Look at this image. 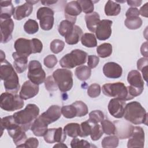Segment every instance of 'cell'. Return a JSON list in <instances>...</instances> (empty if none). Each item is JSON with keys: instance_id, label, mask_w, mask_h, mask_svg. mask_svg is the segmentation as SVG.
Listing matches in <instances>:
<instances>
[{"instance_id": "obj_7", "label": "cell", "mask_w": 148, "mask_h": 148, "mask_svg": "<svg viewBox=\"0 0 148 148\" xmlns=\"http://www.w3.org/2000/svg\"><path fill=\"white\" fill-rule=\"evenodd\" d=\"M53 77L61 92H66L72 88L73 83V74L70 70L57 69L53 72Z\"/></svg>"}, {"instance_id": "obj_59", "label": "cell", "mask_w": 148, "mask_h": 148, "mask_svg": "<svg viewBox=\"0 0 148 148\" xmlns=\"http://www.w3.org/2000/svg\"><path fill=\"white\" fill-rule=\"evenodd\" d=\"M53 147H67V146L65 145H64V143H62V142L57 143V145H55Z\"/></svg>"}, {"instance_id": "obj_31", "label": "cell", "mask_w": 148, "mask_h": 148, "mask_svg": "<svg viewBox=\"0 0 148 148\" xmlns=\"http://www.w3.org/2000/svg\"><path fill=\"white\" fill-rule=\"evenodd\" d=\"M74 24H75L68 20H62L58 25V30L59 34L65 38L72 31L75 25Z\"/></svg>"}, {"instance_id": "obj_19", "label": "cell", "mask_w": 148, "mask_h": 148, "mask_svg": "<svg viewBox=\"0 0 148 148\" xmlns=\"http://www.w3.org/2000/svg\"><path fill=\"white\" fill-rule=\"evenodd\" d=\"M39 92V86L30 80L25 82L20 91V97L23 100H27L34 97Z\"/></svg>"}, {"instance_id": "obj_5", "label": "cell", "mask_w": 148, "mask_h": 148, "mask_svg": "<svg viewBox=\"0 0 148 148\" xmlns=\"http://www.w3.org/2000/svg\"><path fill=\"white\" fill-rule=\"evenodd\" d=\"M102 90L103 94L109 97H114L125 101L132 99L129 95L127 87L122 82L105 84Z\"/></svg>"}, {"instance_id": "obj_45", "label": "cell", "mask_w": 148, "mask_h": 148, "mask_svg": "<svg viewBox=\"0 0 148 148\" xmlns=\"http://www.w3.org/2000/svg\"><path fill=\"white\" fill-rule=\"evenodd\" d=\"M91 127L92 123L88 120L82 122L80 124V133L79 136L84 138L90 135L91 131Z\"/></svg>"}, {"instance_id": "obj_23", "label": "cell", "mask_w": 148, "mask_h": 148, "mask_svg": "<svg viewBox=\"0 0 148 148\" xmlns=\"http://www.w3.org/2000/svg\"><path fill=\"white\" fill-rule=\"evenodd\" d=\"M48 124L39 116L32 123L31 130L35 136H43L47 131Z\"/></svg>"}, {"instance_id": "obj_18", "label": "cell", "mask_w": 148, "mask_h": 148, "mask_svg": "<svg viewBox=\"0 0 148 148\" xmlns=\"http://www.w3.org/2000/svg\"><path fill=\"white\" fill-rule=\"evenodd\" d=\"M82 11V8L77 1H71L65 5L64 9L65 17L66 20L75 24L77 16L79 15Z\"/></svg>"}, {"instance_id": "obj_17", "label": "cell", "mask_w": 148, "mask_h": 148, "mask_svg": "<svg viewBox=\"0 0 148 148\" xmlns=\"http://www.w3.org/2000/svg\"><path fill=\"white\" fill-rule=\"evenodd\" d=\"M14 47L16 52L20 56L28 57L32 53L31 39L18 38L15 41Z\"/></svg>"}, {"instance_id": "obj_28", "label": "cell", "mask_w": 148, "mask_h": 148, "mask_svg": "<svg viewBox=\"0 0 148 148\" xmlns=\"http://www.w3.org/2000/svg\"><path fill=\"white\" fill-rule=\"evenodd\" d=\"M19 126L15 121L13 115L4 117L1 119V127L2 130V134H3V130L6 129L8 132H10Z\"/></svg>"}, {"instance_id": "obj_29", "label": "cell", "mask_w": 148, "mask_h": 148, "mask_svg": "<svg viewBox=\"0 0 148 148\" xmlns=\"http://www.w3.org/2000/svg\"><path fill=\"white\" fill-rule=\"evenodd\" d=\"M105 13L108 16H117L121 12L120 4L112 1H108L105 6Z\"/></svg>"}, {"instance_id": "obj_21", "label": "cell", "mask_w": 148, "mask_h": 148, "mask_svg": "<svg viewBox=\"0 0 148 148\" xmlns=\"http://www.w3.org/2000/svg\"><path fill=\"white\" fill-rule=\"evenodd\" d=\"M104 75L110 79H117L121 76L123 69L121 66L114 62L106 63L103 67Z\"/></svg>"}, {"instance_id": "obj_6", "label": "cell", "mask_w": 148, "mask_h": 148, "mask_svg": "<svg viewBox=\"0 0 148 148\" xmlns=\"http://www.w3.org/2000/svg\"><path fill=\"white\" fill-rule=\"evenodd\" d=\"M0 106L2 109L13 112L21 109L24 105V101L20 95L9 92L1 94L0 97Z\"/></svg>"}, {"instance_id": "obj_57", "label": "cell", "mask_w": 148, "mask_h": 148, "mask_svg": "<svg viewBox=\"0 0 148 148\" xmlns=\"http://www.w3.org/2000/svg\"><path fill=\"white\" fill-rule=\"evenodd\" d=\"M127 2L129 6H131L132 8H135V7L139 6L141 5L142 1H127Z\"/></svg>"}, {"instance_id": "obj_49", "label": "cell", "mask_w": 148, "mask_h": 148, "mask_svg": "<svg viewBox=\"0 0 148 148\" xmlns=\"http://www.w3.org/2000/svg\"><path fill=\"white\" fill-rule=\"evenodd\" d=\"M45 86L49 91H56L58 89V86L56 84L53 76H49L45 80Z\"/></svg>"}, {"instance_id": "obj_16", "label": "cell", "mask_w": 148, "mask_h": 148, "mask_svg": "<svg viewBox=\"0 0 148 148\" xmlns=\"http://www.w3.org/2000/svg\"><path fill=\"white\" fill-rule=\"evenodd\" d=\"M112 21L109 20H102L100 21L95 32L98 39L105 40L109 38L112 34Z\"/></svg>"}, {"instance_id": "obj_39", "label": "cell", "mask_w": 148, "mask_h": 148, "mask_svg": "<svg viewBox=\"0 0 148 148\" xmlns=\"http://www.w3.org/2000/svg\"><path fill=\"white\" fill-rule=\"evenodd\" d=\"M61 114L66 119H72L77 116V112L75 107L72 105L63 106L61 108Z\"/></svg>"}, {"instance_id": "obj_12", "label": "cell", "mask_w": 148, "mask_h": 148, "mask_svg": "<svg viewBox=\"0 0 148 148\" xmlns=\"http://www.w3.org/2000/svg\"><path fill=\"white\" fill-rule=\"evenodd\" d=\"M145 143V132L140 127L134 126L132 134L128 140L127 147H143Z\"/></svg>"}, {"instance_id": "obj_3", "label": "cell", "mask_w": 148, "mask_h": 148, "mask_svg": "<svg viewBox=\"0 0 148 148\" xmlns=\"http://www.w3.org/2000/svg\"><path fill=\"white\" fill-rule=\"evenodd\" d=\"M123 116L127 121L134 124H147V113L139 102L133 101L126 104Z\"/></svg>"}, {"instance_id": "obj_42", "label": "cell", "mask_w": 148, "mask_h": 148, "mask_svg": "<svg viewBox=\"0 0 148 148\" xmlns=\"http://www.w3.org/2000/svg\"><path fill=\"white\" fill-rule=\"evenodd\" d=\"M101 127L103 132L107 135L115 134L116 127L113 123L111 122L109 120H103L101 122Z\"/></svg>"}, {"instance_id": "obj_30", "label": "cell", "mask_w": 148, "mask_h": 148, "mask_svg": "<svg viewBox=\"0 0 148 148\" xmlns=\"http://www.w3.org/2000/svg\"><path fill=\"white\" fill-rule=\"evenodd\" d=\"M64 131L67 135L72 138H76L80 133V125L76 123L67 124L64 128Z\"/></svg>"}, {"instance_id": "obj_40", "label": "cell", "mask_w": 148, "mask_h": 148, "mask_svg": "<svg viewBox=\"0 0 148 148\" xmlns=\"http://www.w3.org/2000/svg\"><path fill=\"white\" fill-rule=\"evenodd\" d=\"M72 105L75 107L77 112V117H83L88 113V107L87 105L81 101H76Z\"/></svg>"}, {"instance_id": "obj_4", "label": "cell", "mask_w": 148, "mask_h": 148, "mask_svg": "<svg viewBox=\"0 0 148 148\" xmlns=\"http://www.w3.org/2000/svg\"><path fill=\"white\" fill-rule=\"evenodd\" d=\"M87 53L80 49L73 50L60 60V65L64 68L72 69L86 63Z\"/></svg>"}, {"instance_id": "obj_61", "label": "cell", "mask_w": 148, "mask_h": 148, "mask_svg": "<svg viewBox=\"0 0 148 148\" xmlns=\"http://www.w3.org/2000/svg\"><path fill=\"white\" fill-rule=\"evenodd\" d=\"M25 2H28V3H30L31 5H34V4H35V3H37V2H38V1H26Z\"/></svg>"}, {"instance_id": "obj_10", "label": "cell", "mask_w": 148, "mask_h": 148, "mask_svg": "<svg viewBox=\"0 0 148 148\" xmlns=\"http://www.w3.org/2000/svg\"><path fill=\"white\" fill-rule=\"evenodd\" d=\"M54 11L47 7H41L36 12V17L39 20L41 28L49 31L53 28L54 24Z\"/></svg>"}, {"instance_id": "obj_44", "label": "cell", "mask_w": 148, "mask_h": 148, "mask_svg": "<svg viewBox=\"0 0 148 148\" xmlns=\"http://www.w3.org/2000/svg\"><path fill=\"white\" fill-rule=\"evenodd\" d=\"M78 3L80 5L82 10L86 13L89 14L93 12L94 10V3L91 0H79Z\"/></svg>"}, {"instance_id": "obj_46", "label": "cell", "mask_w": 148, "mask_h": 148, "mask_svg": "<svg viewBox=\"0 0 148 148\" xmlns=\"http://www.w3.org/2000/svg\"><path fill=\"white\" fill-rule=\"evenodd\" d=\"M71 146L72 148H80V147L90 148L93 146H92L91 143L87 140H85L83 139L80 140L78 138H73V139L71 142Z\"/></svg>"}, {"instance_id": "obj_56", "label": "cell", "mask_w": 148, "mask_h": 148, "mask_svg": "<svg viewBox=\"0 0 148 148\" xmlns=\"http://www.w3.org/2000/svg\"><path fill=\"white\" fill-rule=\"evenodd\" d=\"M147 5H148V3H146L140 9V10L139 11V14L143 16V17H147V14H148V13H147Z\"/></svg>"}, {"instance_id": "obj_48", "label": "cell", "mask_w": 148, "mask_h": 148, "mask_svg": "<svg viewBox=\"0 0 148 148\" xmlns=\"http://www.w3.org/2000/svg\"><path fill=\"white\" fill-rule=\"evenodd\" d=\"M101 86L97 83L91 84L87 89V94L91 98H96L101 94Z\"/></svg>"}, {"instance_id": "obj_2", "label": "cell", "mask_w": 148, "mask_h": 148, "mask_svg": "<svg viewBox=\"0 0 148 148\" xmlns=\"http://www.w3.org/2000/svg\"><path fill=\"white\" fill-rule=\"evenodd\" d=\"M39 109L37 105L33 103L28 104L24 109L17 112L13 114L16 123L24 131H28L32 123L38 117Z\"/></svg>"}, {"instance_id": "obj_34", "label": "cell", "mask_w": 148, "mask_h": 148, "mask_svg": "<svg viewBox=\"0 0 148 148\" xmlns=\"http://www.w3.org/2000/svg\"><path fill=\"white\" fill-rule=\"evenodd\" d=\"M97 52L101 58L109 57L112 53V46L108 43H102L97 47Z\"/></svg>"}, {"instance_id": "obj_55", "label": "cell", "mask_w": 148, "mask_h": 148, "mask_svg": "<svg viewBox=\"0 0 148 148\" xmlns=\"http://www.w3.org/2000/svg\"><path fill=\"white\" fill-rule=\"evenodd\" d=\"M140 52L141 54L145 57V58H147V42H145L140 47Z\"/></svg>"}, {"instance_id": "obj_54", "label": "cell", "mask_w": 148, "mask_h": 148, "mask_svg": "<svg viewBox=\"0 0 148 148\" xmlns=\"http://www.w3.org/2000/svg\"><path fill=\"white\" fill-rule=\"evenodd\" d=\"M139 11L136 8H129L125 13V16L127 18L139 17Z\"/></svg>"}, {"instance_id": "obj_11", "label": "cell", "mask_w": 148, "mask_h": 148, "mask_svg": "<svg viewBox=\"0 0 148 148\" xmlns=\"http://www.w3.org/2000/svg\"><path fill=\"white\" fill-rule=\"evenodd\" d=\"M1 42L5 43L12 38L14 23L12 18H0Z\"/></svg>"}, {"instance_id": "obj_9", "label": "cell", "mask_w": 148, "mask_h": 148, "mask_svg": "<svg viewBox=\"0 0 148 148\" xmlns=\"http://www.w3.org/2000/svg\"><path fill=\"white\" fill-rule=\"evenodd\" d=\"M27 77L31 82L38 85L45 82L46 73L39 61L32 60L29 62Z\"/></svg>"}, {"instance_id": "obj_53", "label": "cell", "mask_w": 148, "mask_h": 148, "mask_svg": "<svg viewBox=\"0 0 148 148\" xmlns=\"http://www.w3.org/2000/svg\"><path fill=\"white\" fill-rule=\"evenodd\" d=\"M99 61V57L97 56L90 55L88 56L87 65L90 69L95 68L98 65Z\"/></svg>"}, {"instance_id": "obj_51", "label": "cell", "mask_w": 148, "mask_h": 148, "mask_svg": "<svg viewBox=\"0 0 148 148\" xmlns=\"http://www.w3.org/2000/svg\"><path fill=\"white\" fill-rule=\"evenodd\" d=\"M32 53H39L43 49V44L42 42L36 38L31 39Z\"/></svg>"}, {"instance_id": "obj_32", "label": "cell", "mask_w": 148, "mask_h": 148, "mask_svg": "<svg viewBox=\"0 0 148 148\" xmlns=\"http://www.w3.org/2000/svg\"><path fill=\"white\" fill-rule=\"evenodd\" d=\"M75 73L76 77L80 80L84 81L90 77L91 74V70L88 66L81 65L78 66L75 69Z\"/></svg>"}, {"instance_id": "obj_13", "label": "cell", "mask_w": 148, "mask_h": 148, "mask_svg": "<svg viewBox=\"0 0 148 148\" xmlns=\"http://www.w3.org/2000/svg\"><path fill=\"white\" fill-rule=\"evenodd\" d=\"M113 123L116 127L115 134L119 138L124 139L131 137L134 126L123 120L114 121Z\"/></svg>"}, {"instance_id": "obj_1", "label": "cell", "mask_w": 148, "mask_h": 148, "mask_svg": "<svg viewBox=\"0 0 148 148\" xmlns=\"http://www.w3.org/2000/svg\"><path fill=\"white\" fill-rule=\"evenodd\" d=\"M1 79L7 92L17 94L20 86L17 74L13 66L6 60L1 62Z\"/></svg>"}, {"instance_id": "obj_33", "label": "cell", "mask_w": 148, "mask_h": 148, "mask_svg": "<svg viewBox=\"0 0 148 148\" xmlns=\"http://www.w3.org/2000/svg\"><path fill=\"white\" fill-rule=\"evenodd\" d=\"M80 39L82 44L87 47H94L97 46V39L93 34L85 33Z\"/></svg>"}, {"instance_id": "obj_43", "label": "cell", "mask_w": 148, "mask_h": 148, "mask_svg": "<svg viewBox=\"0 0 148 148\" xmlns=\"http://www.w3.org/2000/svg\"><path fill=\"white\" fill-rule=\"evenodd\" d=\"M65 46V43L63 40L60 39H54L51 43L50 48L51 51L54 54H58L64 49Z\"/></svg>"}, {"instance_id": "obj_50", "label": "cell", "mask_w": 148, "mask_h": 148, "mask_svg": "<svg viewBox=\"0 0 148 148\" xmlns=\"http://www.w3.org/2000/svg\"><path fill=\"white\" fill-rule=\"evenodd\" d=\"M58 62L57 57L53 54L47 56L43 60L44 65L48 68H54Z\"/></svg>"}, {"instance_id": "obj_35", "label": "cell", "mask_w": 148, "mask_h": 148, "mask_svg": "<svg viewBox=\"0 0 148 148\" xmlns=\"http://www.w3.org/2000/svg\"><path fill=\"white\" fill-rule=\"evenodd\" d=\"M125 25L130 29H136L142 25V20L139 17L127 18L124 21Z\"/></svg>"}, {"instance_id": "obj_22", "label": "cell", "mask_w": 148, "mask_h": 148, "mask_svg": "<svg viewBox=\"0 0 148 148\" xmlns=\"http://www.w3.org/2000/svg\"><path fill=\"white\" fill-rule=\"evenodd\" d=\"M33 10V5L25 2L23 5L17 6L14 8L13 18L16 20H21L29 16Z\"/></svg>"}, {"instance_id": "obj_25", "label": "cell", "mask_w": 148, "mask_h": 148, "mask_svg": "<svg viewBox=\"0 0 148 148\" xmlns=\"http://www.w3.org/2000/svg\"><path fill=\"white\" fill-rule=\"evenodd\" d=\"M84 18L88 29L92 32H95L96 28L101 21L99 14L96 12H93L86 14Z\"/></svg>"}, {"instance_id": "obj_24", "label": "cell", "mask_w": 148, "mask_h": 148, "mask_svg": "<svg viewBox=\"0 0 148 148\" xmlns=\"http://www.w3.org/2000/svg\"><path fill=\"white\" fill-rule=\"evenodd\" d=\"M14 59L13 65L16 72L18 73L24 72L28 67V57L20 56L16 52L12 54Z\"/></svg>"}, {"instance_id": "obj_15", "label": "cell", "mask_w": 148, "mask_h": 148, "mask_svg": "<svg viewBox=\"0 0 148 148\" xmlns=\"http://www.w3.org/2000/svg\"><path fill=\"white\" fill-rule=\"evenodd\" d=\"M125 102L119 98L111 99L108 104V110L109 113L115 118L120 119L123 117Z\"/></svg>"}, {"instance_id": "obj_60", "label": "cell", "mask_w": 148, "mask_h": 148, "mask_svg": "<svg viewBox=\"0 0 148 148\" xmlns=\"http://www.w3.org/2000/svg\"><path fill=\"white\" fill-rule=\"evenodd\" d=\"M5 60V54L2 50H1V62Z\"/></svg>"}, {"instance_id": "obj_52", "label": "cell", "mask_w": 148, "mask_h": 148, "mask_svg": "<svg viewBox=\"0 0 148 148\" xmlns=\"http://www.w3.org/2000/svg\"><path fill=\"white\" fill-rule=\"evenodd\" d=\"M39 145V141L35 138H29L27 139L24 144L21 145L20 147H34L36 148Z\"/></svg>"}, {"instance_id": "obj_14", "label": "cell", "mask_w": 148, "mask_h": 148, "mask_svg": "<svg viewBox=\"0 0 148 148\" xmlns=\"http://www.w3.org/2000/svg\"><path fill=\"white\" fill-rule=\"evenodd\" d=\"M66 134L61 127L48 129L43 136L45 142L48 143L64 142L66 139Z\"/></svg>"}, {"instance_id": "obj_26", "label": "cell", "mask_w": 148, "mask_h": 148, "mask_svg": "<svg viewBox=\"0 0 148 148\" xmlns=\"http://www.w3.org/2000/svg\"><path fill=\"white\" fill-rule=\"evenodd\" d=\"M0 5V18H10L14 12L12 1H1Z\"/></svg>"}, {"instance_id": "obj_27", "label": "cell", "mask_w": 148, "mask_h": 148, "mask_svg": "<svg viewBox=\"0 0 148 148\" xmlns=\"http://www.w3.org/2000/svg\"><path fill=\"white\" fill-rule=\"evenodd\" d=\"M83 35V31L80 27L75 25L72 31L65 38V42L68 45L77 44Z\"/></svg>"}, {"instance_id": "obj_37", "label": "cell", "mask_w": 148, "mask_h": 148, "mask_svg": "<svg viewBox=\"0 0 148 148\" xmlns=\"http://www.w3.org/2000/svg\"><path fill=\"white\" fill-rule=\"evenodd\" d=\"M24 29L28 34H34L38 31L39 25L35 20L29 19L24 24Z\"/></svg>"}, {"instance_id": "obj_58", "label": "cell", "mask_w": 148, "mask_h": 148, "mask_svg": "<svg viewBox=\"0 0 148 148\" xmlns=\"http://www.w3.org/2000/svg\"><path fill=\"white\" fill-rule=\"evenodd\" d=\"M57 2V1H41V3L43 5H46V6L53 5Z\"/></svg>"}, {"instance_id": "obj_8", "label": "cell", "mask_w": 148, "mask_h": 148, "mask_svg": "<svg viewBox=\"0 0 148 148\" xmlns=\"http://www.w3.org/2000/svg\"><path fill=\"white\" fill-rule=\"evenodd\" d=\"M127 81L130 84L127 88L132 99L142 94L144 89V82L140 73L138 71H131L128 74Z\"/></svg>"}, {"instance_id": "obj_47", "label": "cell", "mask_w": 148, "mask_h": 148, "mask_svg": "<svg viewBox=\"0 0 148 148\" xmlns=\"http://www.w3.org/2000/svg\"><path fill=\"white\" fill-rule=\"evenodd\" d=\"M104 119V114L101 110H93L89 114L88 120L93 123H98Z\"/></svg>"}, {"instance_id": "obj_36", "label": "cell", "mask_w": 148, "mask_h": 148, "mask_svg": "<svg viewBox=\"0 0 148 148\" xmlns=\"http://www.w3.org/2000/svg\"><path fill=\"white\" fill-rule=\"evenodd\" d=\"M119 138L116 135H111L105 137L102 140V146L103 148H113L119 145Z\"/></svg>"}, {"instance_id": "obj_41", "label": "cell", "mask_w": 148, "mask_h": 148, "mask_svg": "<svg viewBox=\"0 0 148 148\" xmlns=\"http://www.w3.org/2000/svg\"><path fill=\"white\" fill-rule=\"evenodd\" d=\"M147 58L142 57L138 60V61H137V68L138 70L142 72L143 79L145 80L146 82H147Z\"/></svg>"}, {"instance_id": "obj_20", "label": "cell", "mask_w": 148, "mask_h": 148, "mask_svg": "<svg viewBox=\"0 0 148 148\" xmlns=\"http://www.w3.org/2000/svg\"><path fill=\"white\" fill-rule=\"evenodd\" d=\"M61 116V108L58 105H51L39 116L48 125L58 120Z\"/></svg>"}, {"instance_id": "obj_38", "label": "cell", "mask_w": 148, "mask_h": 148, "mask_svg": "<svg viewBox=\"0 0 148 148\" xmlns=\"http://www.w3.org/2000/svg\"><path fill=\"white\" fill-rule=\"evenodd\" d=\"M103 133V132L101 125L98 124V123H92L91 131L90 135L92 140H99L102 136Z\"/></svg>"}]
</instances>
